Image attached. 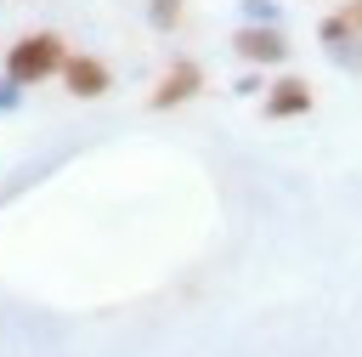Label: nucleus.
<instances>
[{
	"instance_id": "nucleus-7",
	"label": "nucleus",
	"mask_w": 362,
	"mask_h": 357,
	"mask_svg": "<svg viewBox=\"0 0 362 357\" xmlns=\"http://www.w3.org/2000/svg\"><path fill=\"white\" fill-rule=\"evenodd\" d=\"M147 23H153V28H164V34H170V28H175V23H181V0H153V6H147Z\"/></svg>"
},
{
	"instance_id": "nucleus-1",
	"label": "nucleus",
	"mask_w": 362,
	"mask_h": 357,
	"mask_svg": "<svg viewBox=\"0 0 362 357\" xmlns=\"http://www.w3.org/2000/svg\"><path fill=\"white\" fill-rule=\"evenodd\" d=\"M62 62H68V40L51 34V28L23 34L17 45H6V79L11 85H40V79L62 74Z\"/></svg>"
},
{
	"instance_id": "nucleus-4",
	"label": "nucleus",
	"mask_w": 362,
	"mask_h": 357,
	"mask_svg": "<svg viewBox=\"0 0 362 357\" xmlns=\"http://www.w3.org/2000/svg\"><path fill=\"white\" fill-rule=\"evenodd\" d=\"M62 85H68V96L96 102V96H107V91H113V74H107V62H102V57L68 51V62H62Z\"/></svg>"
},
{
	"instance_id": "nucleus-6",
	"label": "nucleus",
	"mask_w": 362,
	"mask_h": 357,
	"mask_svg": "<svg viewBox=\"0 0 362 357\" xmlns=\"http://www.w3.org/2000/svg\"><path fill=\"white\" fill-rule=\"evenodd\" d=\"M322 40H328V45H356V40H362V0H345V6L322 23Z\"/></svg>"
},
{
	"instance_id": "nucleus-3",
	"label": "nucleus",
	"mask_w": 362,
	"mask_h": 357,
	"mask_svg": "<svg viewBox=\"0 0 362 357\" xmlns=\"http://www.w3.org/2000/svg\"><path fill=\"white\" fill-rule=\"evenodd\" d=\"M232 51H238L243 62H255V68H277V62L288 57V40H283V28H272V23H249V28L232 34Z\"/></svg>"
},
{
	"instance_id": "nucleus-2",
	"label": "nucleus",
	"mask_w": 362,
	"mask_h": 357,
	"mask_svg": "<svg viewBox=\"0 0 362 357\" xmlns=\"http://www.w3.org/2000/svg\"><path fill=\"white\" fill-rule=\"evenodd\" d=\"M204 91V68L192 62V57H175L164 74H158V85H153V96H147V108H181V102H192Z\"/></svg>"
},
{
	"instance_id": "nucleus-5",
	"label": "nucleus",
	"mask_w": 362,
	"mask_h": 357,
	"mask_svg": "<svg viewBox=\"0 0 362 357\" xmlns=\"http://www.w3.org/2000/svg\"><path fill=\"white\" fill-rule=\"evenodd\" d=\"M311 108H317V96H311V85L294 79V74L266 91V119H300V113H311Z\"/></svg>"
}]
</instances>
